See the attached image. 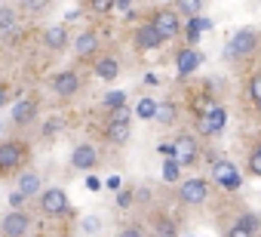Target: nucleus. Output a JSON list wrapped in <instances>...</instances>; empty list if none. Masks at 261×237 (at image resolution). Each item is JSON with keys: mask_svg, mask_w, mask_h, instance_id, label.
<instances>
[{"mask_svg": "<svg viewBox=\"0 0 261 237\" xmlns=\"http://www.w3.org/2000/svg\"><path fill=\"white\" fill-rule=\"evenodd\" d=\"M258 228H261L258 216H252V212H243V216H237V222L227 228V234H230V237H243V234H258Z\"/></svg>", "mask_w": 261, "mask_h": 237, "instance_id": "21", "label": "nucleus"}, {"mask_svg": "<svg viewBox=\"0 0 261 237\" xmlns=\"http://www.w3.org/2000/svg\"><path fill=\"white\" fill-rule=\"evenodd\" d=\"M98 50H101L98 31L86 28V31H80V34L74 37V56H77L80 62H92V56H98Z\"/></svg>", "mask_w": 261, "mask_h": 237, "instance_id": "13", "label": "nucleus"}, {"mask_svg": "<svg viewBox=\"0 0 261 237\" xmlns=\"http://www.w3.org/2000/svg\"><path fill=\"white\" fill-rule=\"evenodd\" d=\"M92 74L101 80H117L120 77V59L114 53H98L92 56Z\"/></svg>", "mask_w": 261, "mask_h": 237, "instance_id": "16", "label": "nucleus"}, {"mask_svg": "<svg viewBox=\"0 0 261 237\" xmlns=\"http://www.w3.org/2000/svg\"><path fill=\"white\" fill-rule=\"evenodd\" d=\"M224 124H227V111H224L221 105H209V108L197 117V133H200L203 139H212V136H218V133L224 130Z\"/></svg>", "mask_w": 261, "mask_h": 237, "instance_id": "8", "label": "nucleus"}, {"mask_svg": "<svg viewBox=\"0 0 261 237\" xmlns=\"http://www.w3.org/2000/svg\"><path fill=\"white\" fill-rule=\"evenodd\" d=\"M133 203V191H120L117 194V206H129Z\"/></svg>", "mask_w": 261, "mask_h": 237, "instance_id": "35", "label": "nucleus"}, {"mask_svg": "<svg viewBox=\"0 0 261 237\" xmlns=\"http://www.w3.org/2000/svg\"><path fill=\"white\" fill-rule=\"evenodd\" d=\"M40 37H43V46H46L49 53H65V50L71 46V31H68V25H46Z\"/></svg>", "mask_w": 261, "mask_h": 237, "instance_id": "15", "label": "nucleus"}, {"mask_svg": "<svg viewBox=\"0 0 261 237\" xmlns=\"http://www.w3.org/2000/svg\"><path fill=\"white\" fill-rule=\"evenodd\" d=\"M166 40L160 37V31L151 25V22H142L136 31H133V46L139 50V53H148V50H160Z\"/></svg>", "mask_w": 261, "mask_h": 237, "instance_id": "14", "label": "nucleus"}, {"mask_svg": "<svg viewBox=\"0 0 261 237\" xmlns=\"http://www.w3.org/2000/svg\"><path fill=\"white\" fill-rule=\"evenodd\" d=\"M34 203H37V212L46 216V219L71 216V200H68L65 188H40V194L34 197Z\"/></svg>", "mask_w": 261, "mask_h": 237, "instance_id": "3", "label": "nucleus"}, {"mask_svg": "<svg viewBox=\"0 0 261 237\" xmlns=\"http://www.w3.org/2000/svg\"><path fill=\"white\" fill-rule=\"evenodd\" d=\"M83 10L89 16H108L111 10H117V0H83Z\"/></svg>", "mask_w": 261, "mask_h": 237, "instance_id": "25", "label": "nucleus"}, {"mask_svg": "<svg viewBox=\"0 0 261 237\" xmlns=\"http://www.w3.org/2000/svg\"><path fill=\"white\" fill-rule=\"evenodd\" d=\"M209 25H212V22H209V19H203V16H188V22L181 25V31L188 34V43H197V40H200V34H203Z\"/></svg>", "mask_w": 261, "mask_h": 237, "instance_id": "23", "label": "nucleus"}, {"mask_svg": "<svg viewBox=\"0 0 261 237\" xmlns=\"http://www.w3.org/2000/svg\"><path fill=\"white\" fill-rule=\"evenodd\" d=\"M200 65H203V53H200V50H194V43H188L185 50H178V56H175L178 77H188V74H194Z\"/></svg>", "mask_w": 261, "mask_h": 237, "instance_id": "19", "label": "nucleus"}, {"mask_svg": "<svg viewBox=\"0 0 261 237\" xmlns=\"http://www.w3.org/2000/svg\"><path fill=\"white\" fill-rule=\"evenodd\" d=\"M10 102H13V86L7 80H0V111H4Z\"/></svg>", "mask_w": 261, "mask_h": 237, "instance_id": "33", "label": "nucleus"}, {"mask_svg": "<svg viewBox=\"0 0 261 237\" xmlns=\"http://www.w3.org/2000/svg\"><path fill=\"white\" fill-rule=\"evenodd\" d=\"M154 231H157L160 237H175V234H178V225H175V219H169V216H157Z\"/></svg>", "mask_w": 261, "mask_h": 237, "instance_id": "27", "label": "nucleus"}, {"mask_svg": "<svg viewBox=\"0 0 261 237\" xmlns=\"http://www.w3.org/2000/svg\"><path fill=\"white\" fill-rule=\"evenodd\" d=\"M175 117H178V108L166 99V102H157V111H154V121L160 127H172L175 124Z\"/></svg>", "mask_w": 261, "mask_h": 237, "instance_id": "24", "label": "nucleus"}, {"mask_svg": "<svg viewBox=\"0 0 261 237\" xmlns=\"http://www.w3.org/2000/svg\"><path fill=\"white\" fill-rule=\"evenodd\" d=\"M40 108H43V105H40V96H34V92L16 99L13 108H10V127H13L16 133L34 127V124H37V117H40Z\"/></svg>", "mask_w": 261, "mask_h": 237, "instance_id": "2", "label": "nucleus"}, {"mask_svg": "<svg viewBox=\"0 0 261 237\" xmlns=\"http://www.w3.org/2000/svg\"><path fill=\"white\" fill-rule=\"evenodd\" d=\"M120 234H123V237H142L145 228H139V225H126V228H120Z\"/></svg>", "mask_w": 261, "mask_h": 237, "instance_id": "34", "label": "nucleus"}, {"mask_svg": "<svg viewBox=\"0 0 261 237\" xmlns=\"http://www.w3.org/2000/svg\"><path fill=\"white\" fill-rule=\"evenodd\" d=\"M22 22V13L16 4H0V34H13Z\"/></svg>", "mask_w": 261, "mask_h": 237, "instance_id": "20", "label": "nucleus"}, {"mask_svg": "<svg viewBox=\"0 0 261 237\" xmlns=\"http://www.w3.org/2000/svg\"><path fill=\"white\" fill-rule=\"evenodd\" d=\"M212 176H215V182H218L224 191H237V188L243 185V176L237 173V167H233L230 160H218V163L212 167Z\"/></svg>", "mask_w": 261, "mask_h": 237, "instance_id": "17", "label": "nucleus"}, {"mask_svg": "<svg viewBox=\"0 0 261 237\" xmlns=\"http://www.w3.org/2000/svg\"><path fill=\"white\" fill-rule=\"evenodd\" d=\"M160 154H163V157H172V142H163V145H160Z\"/></svg>", "mask_w": 261, "mask_h": 237, "instance_id": "38", "label": "nucleus"}, {"mask_svg": "<svg viewBox=\"0 0 261 237\" xmlns=\"http://www.w3.org/2000/svg\"><path fill=\"white\" fill-rule=\"evenodd\" d=\"M249 96H252V102H261V71L252 74V80H249Z\"/></svg>", "mask_w": 261, "mask_h": 237, "instance_id": "32", "label": "nucleus"}, {"mask_svg": "<svg viewBox=\"0 0 261 237\" xmlns=\"http://www.w3.org/2000/svg\"><path fill=\"white\" fill-rule=\"evenodd\" d=\"M10 206H25V194H10Z\"/></svg>", "mask_w": 261, "mask_h": 237, "instance_id": "37", "label": "nucleus"}, {"mask_svg": "<svg viewBox=\"0 0 261 237\" xmlns=\"http://www.w3.org/2000/svg\"><path fill=\"white\" fill-rule=\"evenodd\" d=\"M133 114H129V108L126 105H120V108H111L108 111V121H105V139L111 142V145H126L129 142V133H133Z\"/></svg>", "mask_w": 261, "mask_h": 237, "instance_id": "4", "label": "nucleus"}, {"mask_svg": "<svg viewBox=\"0 0 261 237\" xmlns=\"http://www.w3.org/2000/svg\"><path fill=\"white\" fill-rule=\"evenodd\" d=\"M129 4H133V0H117V10H126Z\"/></svg>", "mask_w": 261, "mask_h": 237, "instance_id": "40", "label": "nucleus"}, {"mask_svg": "<svg viewBox=\"0 0 261 237\" xmlns=\"http://www.w3.org/2000/svg\"><path fill=\"white\" fill-rule=\"evenodd\" d=\"M98 163H101V154H98V148H95V145L80 142V145H74V148H71V167H74L77 173H92Z\"/></svg>", "mask_w": 261, "mask_h": 237, "instance_id": "10", "label": "nucleus"}, {"mask_svg": "<svg viewBox=\"0 0 261 237\" xmlns=\"http://www.w3.org/2000/svg\"><path fill=\"white\" fill-rule=\"evenodd\" d=\"M206 197H209V182L206 179H185L181 182V188H178V200L181 203H188V206H200V203H206Z\"/></svg>", "mask_w": 261, "mask_h": 237, "instance_id": "12", "label": "nucleus"}, {"mask_svg": "<svg viewBox=\"0 0 261 237\" xmlns=\"http://www.w3.org/2000/svg\"><path fill=\"white\" fill-rule=\"evenodd\" d=\"M255 108H258V114H261V102H255Z\"/></svg>", "mask_w": 261, "mask_h": 237, "instance_id": "41", "label": "nucleus"}, {"mask_svg": "<svg viewBox=\"0 0 261 237\" xmlns=\"http://www.w3.org/2000/svg\"><path fill=\"white\" fill-rule=\"evenodd\" d=\"M34 228V216L22 206H10V212L0 219V234L4 237H25Z\"/></svg>", "mask_w": 261, "mask_h": 237, "instance_id": "5", "label": "nucleus"}, {"mask_svg": "<svg viewBox=\"0 0 261 237\" xmlns=\"http://www.w3.org/2000/svg\"><path fill=\"white\" fill-rule=\"evenodd\" d=\"M255 50H258V34H255L252 28L237 31V34L230 37V43H227V56H230V59H246V56H252Z\"/></svg>", "mask_w": 261, "mask_h": 237, "instance_id": "11", "label": "nucleus"}, {"mask_svg": "<svg viewBox=\"0 0 261 237\" xmlns=\"http://www.w3.org/2000/svg\"><path fill=\"white\" fill-rule=\"evenodd\" d=\"M25 167H31V142L22 136L0 139V182L16 179Z\"/></svg>", "mask_w": 261, "mask_h": 237, "instance_id": "1", "label": "nucleus"}, {"mask_svg": "<svg viewBox=\"0 0 261 237\" xmlns=\"http://www.w3.org/2000/svg\"><path fill=\"white\" fill-rule=\"evenodd\" d=\"M95 228H98L95 219H86V222H83V231H95Z\"/></svg>", "mask_w": 261, "mask_h": 237, "instance_id": "39", "label": "nucleus"}, {"mask_svg": "<svg viewBox=\"0 0 261 237\" xmlns=\"http://www.w3.org/2000/svg\"><path fill=\"white\" fill-rule=\"evenodd\" d=\"M249 173L261 179V139H258V142L252 145V151H249Z\"/></svg>", "mask_w": 261, "mask_h": 237, "instance_id": "29", "label": "nucleus"}, {"mask_svg": "<svg viewBox=\"0 0 261 237\" xmlns=\"http://www.w3.org/2000/svg\"><path fill=\"white\" fill-rule=\"evenodd\" d=\"M172 157H175L181 167H197V163H200V145H197V139L188 136V133L175 136V142H172Z\"/></svg>", "mask_w": 261, "mask_h": 237, "instance_id": "9", "label": "nucleus"}, {"mask_svg": "<svg viewBox=\"0 0 261 237\" xmlns=\"http://www.w3.org/2000/svg\"><path fill=\"white\" fill-rule=\"evenodd\" d=\"M203 7H206V0H175L178 16H200Z\"/></svg>", "mask_w": 261, "mask_h": 237, "instance_id": "26", "label": "nucleus"}, {"mask_svg": "<svg viewBox=\"0 0 261 237\" xmlns=\"http://www.w3.org/2000/svg\"><path fill=\"white\" fill-rule=\"evenodd\" d=\"M148 22L160 31L163 40H172V37L181 34V16H178L175 7H157V10L148 16Z\"/></svg>", "mask_w": 261, "mask_h": 237, "instance_id": "6", "label": "nucleus"}, {"mask_svg": "<svg viewBox=\"0 0 261 237\" xmlns=\"http://www.w3.org/2000/svg\"><path fill=\"white\" fill-rule=\"evenodd\" d=\"M59 127H62V121H59V117H53V121H49V127H43V136H53Z\"/></svg>", "mask_w": 261, "mask_h": 237, "instance_id": "36", "label": "nucleus"}, {"mask_svg": "<svg viewBox=\"0 0 261 237\" xmlns=\"http://www.w3.org/2000/svg\"><path fill=\"white\" fill-rule=\"evenodd\" d=\"M154 111H157V99H142V102H139V108H136V114L142 117V121H151Z\"/></svg>", "mask_w": 261, "mask_h": 237, "instance_id": "31", "label": "nucleus"}, {"mask_svg": "<svg viewBox=\"0 0 261 237\" xmlns=\"http://www.w3.org/2000/svg\"><path fill=\"white\" fill-rule=\"evenodd\" d=\"M0 133H4V124H0Z\"/></svg>", "mask_w": 261, "mask_h": 237, "instance_id": "42", "label": "nucleus"}, {"mask_svg": "<svg viewBox=\"0 0 261 237\" xmlns=\"http://www.w3.org/2000/svg\"><path fill=\"white\" fill-rule=\"evenodd\" d=\"M40 188H43V182H40V173L37 170L25 167L22 173H16V191L25 194V200H34L40 194Z\"/></svg>", "mask_w": 261, "mask_h": 237, "instance_id": "18", "label": "nucleus"}, {"mask_svg": "<svg viewBox=\"0 0 261 237\" xmlns=\"http://www.w3.org/2000/svg\"><path fill=\"white\" fill-rule=\"evenodd\" d=\"M49 89L59 96V99H74L80 89H83V77L74 71V68H65V71H56L49 77Z\"/></svg>", "mask_w": 261, "mask_h": 237, "instance_id": "7", "label": "nucleus"}, {"mask_svg": "<svg viewBox=\"0 0 261 237\" xmlns=\"http://www.w3.org/2000/svg\"><path fill=\"white\" fill-rule=\"evenodd\" d=\"M53 4L56 0H19V13L22 16H28V19H40V16H46L49 10H53Z\"/></svg>", "mask_w": 261, "mask_h": 237, "instance_id": "22", "label": "nucleus"}, {"mask_svg": "<svg viewBox=\"0 0 261 237\" xmlns=\"http://www.w3.org/2000/svg\"><path fill=\"white\" fill-rule=\"evenodd\" d=\"M178 176H181V163H178L175 157H166V163H163V179H166V182H178Z\"/></svg>", "mask_w": 261, "mask_h": 237, "instance_id": "30", "label": "nucleus"}, {"mask_svg": "<svg viewBox=\"0 0 261 237\" xmlns=\"http://www.w3.org/2000/svg\"><path fill=\"white\" fill-rule=\"evenodd\" d=\"M126 99H129V96H126L123 89H114V92H108V96L101 99V108H105V111H111V108H120V105H126Z\"/></svg>", "mask_w": 261, "mask_h": 237, "instance_id": "28", "label": "nucleus"}]
</instances>
